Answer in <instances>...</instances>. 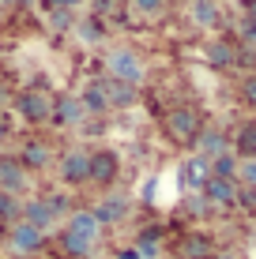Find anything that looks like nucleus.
<instances>
[{
    "label": "nucleus",
    "mask_w": 256,
    "mask_h": 259,
    "mask_svg": "<svg viewBox=\"0 0 256 259\" xmlns=\"http://www.w3.org/2000/svg\"><path fill=\"white\" fill-rule=\"evenodd\" d=\"M196 143H200V154H204L207 162H211V158H218V154H226V147H230V143H226V136H223V132H215V128L200 132Z\"/></svg>",
    "instance_id": "4468645a"
},
{
    "label": "nucleus",
    "mask_w": 256,
    "mask_h": 259,
    "mask_svg": "<svg viewBox=\"0 0 256 259\" xmlns=\"http://www.w3.org/2000/svg\"><path fill=\"white\" fill-rule=\"evenodd\" d=\"M79 102H83L87 113H105V109H109V98H105V87L102 83H91L83 94H79Z\"/></svg>",
    "instance_id": "dca6fc26"
},
{
    "label": "nucleus",
    "mask_w": 256,
    "mask_h": 259,
    "mask_svg": "<svg viewBox=\"0 0 256 259\" xmlns=\"http://www.w3.org/2000/svg\"><path fill=\"white\" fill-rule=\"evenodd\" d=\"M241 94H245V102H252V105H256V79H245Z\"/></svg>",
    "instance_id": "cd10ccee"
},
{
    "label": "nucleus",
    "mask_w": 256,
    "mask_h": 259,
    "mask_svg": "<svg viewBox=\"0 0 256 259\" xmlns=\"http://www.w3.org/2000/svg\"><path fill=\"white\" fill-rule=\"evenodd\" d=\"M192 19L200 26H215L218 23V4L215 0H192Z\"/></svg>",
    "instance_id": "f3484780"
},
{
    "label": "nucleus",
    "mask_w": 256,
    "mask_h": 259,
    "mask_svg": "<svg viewBox=\"0 0 256 259\" xmlns=\"http://www.w3.org/2000/svg\"><path fill=\"white\" fill-rule=\"evenodd\" d=\"M237 177L245 181V188H256V158H245V162L237 165Z\"/></svg>",
    "instance_id": "b1692460"
},
{
    "label": "nucleus",
    "mask_w": 256,
    "mask_h": 259,
    "mask_svg": "<svg viewBox=\"0 0 256 259\" xmlns=\"http://www.w3.org/2000/svg\"><path fill=\"white\" fill-rule=\"evenodd\" d=\"M23 222H26V226H34V229H42V233H46V229H49V226H53L57 218H53V210H49V203H46V199H30V203L23 207Z\"/></svg>",
    "instance_id": "ddd939ff"
},
{
    "label": "nucleus",
    "mask_w": 256,
    "mask_h": 259,
    "mask_svg": "<svg viewBox=\"0 0 256 259\" xmlns=\"http://www.w3.org/2000/svg\"><path fill=\"white\" fill-rule=\"evenodd\" d=\"M211 177H223V181H234L237 177V158L226 150V154H218V158H211Z\"/></svg>",
    "instance_id": "a211bd4d"
},
{
    "label": "nucleus",
    "mask_w": 256,
    "mask_h": 259,
    "mask_svg": "<svg viewBox=\"0 0 256 259\" xmlns=\"http://www.w3.org/2000/svg\"><path fill=\"white\" fill-rule=\"evenodd\" d=\"M181 255H185V259H204V255H211V244H207L204 237H189V240L181 244Z\"/></svg>",
    "instance_id": "aec40b11"
},
{
    "label": "nucleus",
    "mask_w": 256,
    "mask_h": 259,
    "mask_svg": "<svg viewBox=\"0 0 256 259\" xmlns=\"http://www.w3.org/2000/svg\"><path fill=\"white\" fill-rule=\"evenodd\" d=\"M211 259H237V255H230V252H218V255H211Z\"/></svg>",
    "instance_id": "473e14b6"
},
{
    "label": "nucleus",
    "mask_w": 256,
    "mask_h": 259,
    "mask_svg": "<svg viewBox=\"0 0 256 259\" xmlns=\"http://www.w3.org/2000/svg\"><path fill=\"white\" fill-rule=\"evenodd\" d=\"M60 177H64L68 184L91 181V154H87V150H68V154L60 158Z\"/></svg>",
    "instance_id": "20e7f679"
},
{
    "label": "nucleus",
    "mask_w": 256,
    "mask_h": 259,
    "mask_svg": "<svg viewBox=\"0 0 256 259\" xmlns=\"http://www.w3.org/2000/svg\"><path fill=\"white\" fill-rule=\"evenodd\" d=\"M237 150H241L245 158H256V124H245V128L237 132Z\"/></svg>",
    "instance_id": "412c9836"
},
{
    "label": "nucleus",
    "mask_w": 256,
    "mask_h": 259,
    "mask_svg": "<svg viewBox=\"0 0 256 259\" xmlns=\"http://www.w3.org/2000/svg\"><path fill=\"white\" fill-rule=\"evenodd\" d=\"M83 102H79V98H72V94H64V98H57V102H53V120L57 124H64V128H76L79 120H83Z\"/></svg>",
    "instance_id": "9b49d317"
},
{
    "label": "nucleus",
    "mask_w": 256,
    "mask_h": 259,
    "mask_svg": "<svg viewBox=\"0 0 256 259\" xmlns=\"http://www.w3.org/2000/svg\"><path fill=\"white\" fill-rule=\"evenodd\" d=\"M15 105H19V113H23L26 120H34V124L53 117V102H49V94H46V91H23Z\"/></svg>",
    "instance_id": "f03ea898"
},
{
    "label": "nucleus",
    "mask_w": 256,
    "mask_h": 259,
    "mask_svg": "<svg viewBox=\"0 0 256 259\" xmlns=\"http://www.w3.org/2000/svg\"><path fill=\"white\" fill-rule=\"evenodd\" d=\"M15 214H19V203H15V195H4V192H0V222H12Z\"/></svg>",
    "instance_id": "393cba45"
},
{
    "label": "nucleus",
    "mask_w": 256,
    "mask_h": 259,
    "mask_svg": "<svg viewBox=\"0 0 256 259\" xmlns=\"http://www.w3.org/2000/svg\"><path fill=\"white\" fill-rule=\"evenodd\" d=\"M166 128H170L173 139H196L200 136V117L192 109H173L166 117Z\"/></svg>",
    "instance_id": "0eeeda50"
},
{
    "label": "nucleus",
    "mask_w": 256,
    "mask_h": 259,
    "mask_svg": "<svg viewBox=\"0 0 256 259\" xmlns=\"http://www.w3.org/2000/svg\"><path fill=\"white\" fill-rule=\"evenodd\" d=\"M207 60H211L215 68H226V64H234V49L226 46V41H215V46L207 49Z\"/></svg>",
    "instance_id": "4be33fe9"
},
{
    "label": "nucleus",
    "mask_w": 256,
    "mask_h": 259,
    "mask_svg": "<svg viewBox=\"0 0 256 259\" xmlns=\"http://www.w3.org/2000/svg\"><path fill=\"white\" fill-rule=\"evenodd\" d=\"M4 136H8V124H4V120H0V139H4Z\"/></svg>",
    "instance_id": "f704fd0d"
},
{
    "label": "nucleus",
    "mask_w": 256,
    "mask_h": 259,
    "mask_svg": "<svg viewBox=\"0 0 256 259\" xmlns=\"http://www.w3.org/2000/svg\"><path fill=\"white\" fill-rule=\"evenodd\" d=\"M53 26H57V30H64V26H68V12H53Z\"/></svg>",
    "instance_id": "7c9ffc66"
},
{
    "label": "nucleus",
    "mask_w": 256,
    "mask_h": 259,
    "mask_svg": "<svg viewBox=\"0 0 256 259\" xmlns=\"http://www.w3.org/2000/svg\"><path fill=\"white\" fill-rule=\"evenodd\" d=\"M200 192H204V199L211 203V207H234L237 203V184L223 181V177H207V184Z\"/></svg>",
    "instance_id": "423d86ee"
},
{
    "label": "nucleus",
    "mask_w": 256,
    "mask_h": 259,
    "mask_svg": "<svg viewBox=\"0 0 256 259\" xmlns=\"http://www.w3.org/2000/svg\"><path fill=\"white\" fill-rule=\"evenodd\" d=\"M64 233H72V237H83V240H98L102 233V226H98V218H94L91 210H76V214H68V229Z\"/></svg>",
    "instance_id": "9d476101"
},
{
    "label": "nucleus",
    "mask_w": 256,
    "mask_h": 259,
    "mask_svg": "<svg viewBox=\"0 0 256 259\" xmlns=\"http://www.w3.org/2000/svg\"><path fill=\"white\" fill-rule=\"evenodd\" d=\"M105 98H109V105H132V87H125V83H117V79H105Z\"/></svg>",
    "instance_id": "6ab92c4d"
},
{
    "label": "nucleus",
    "mask_w": 256,
    "mask_h": 259,
    "mask_svg": "<svg viewBox=\"0 0 256 259\" xmlns=\"http://www.w3.org/2000/svg\"><path fill=\"white\" fill-rule=\"evenodd\" d=\"M117 169H121V162H117L113 150H98V154H91V181L94 184L109 188V184L117 181Z\"/></svg>",
    "instance_id": "39448f33"
},
{
    "label": "nucleus",
    "mask_w": 256,
    "mask_h": 259,
    "mask_svg": "<svg viewBox=\"0 0 256 259\" xmlns=\"http://www.w3.org/2000/svg\"><path fill=\"white\" fill-rule=\"evenodd\" d=\"M249 19L256 23V0H249Z\"/></svg>",
    "instance_id": "2f4dec72"
},
{
    "label": "nucleus",
    "mask_w": 256,
    "mask_h": 259,
    "mask_svg": "<svg viewBox=\"0 0 256 259\" xmlns=\"http://www.w3.org/2000/svg\"><path fill=\"white\" fill-rule=\"evenodd\" d=\"M42 240H46V233H42V229H34V226H26V222H15L12 233H8V244H12L19 255H34V252L42 248Z\"/></svg>",
    "instance_id": "7ed1b4c3"
},
{
    "label": "nucleus",
    "mask_w": 256,
    "mask_h": 259,
    "mask_svg": "<svg viewBox=\"0 0 256 259\" xmlns=\"http://www.w3.org/2000/svg\"><path fill=\"white\" fill-rule=\"evenodd\" d=\"M241 38H245V41H256V23H252V19L241 23Z\"/></svg>",
    "instance_id": "c756f323"
},
{
    "label": "nucleus",
    "mask_w": 256,
    "mask_h": 259,
    "mask_svg": "<svg viewBox=\"0 0 256 259\" xmlns=\"http://www.w3.org/2000/svg\"><path fill=\"white\" fill-rule=\"evenodd\" d=\"M105 71H109V79H117V83L136 87L139 79H143V60L132 49H113L109 57H105Z\"/></svg>",
    "instance_id": "f257e3e1"
},
{
    "label": "nucleus",
    "mask_w": 256,
    "mask_h": 259,
    "mask_svg": "<svg viewBox=\"0 0 256 259\" xmlns=\"http://www.w3.org/2000/svg\"><path fill=\"white\" fill-rule=\"evenodd\" d=\"M207 177H211V162L204 154H192L189 162L181 165V184H185V188H196L200 192L207 184Z\"/></svg>",
    "instance_id": "1a4fd4ad"
},
{
    "label": "nucleus",
    "mask_w": 256,
    "mask_h": 259,
    "mask_svg": "<svg viewBox=\"0 0 256 259\" xmlns=\"http://www.w3.org/2000/svg\"><path fill=\"white\" fill-rule=\"evenodd\" d=\"M26 188V169L15 158H0V192L4 195H19Z\"/></svg>",
    "instance_id": "6e6552de"
},
{
    "label": "nucleus",
    "mask_w": 256,
    "mask_h": 259,
    "mask_svg": "<svg viewBox=\"0 0 256 259\" xmlns=\"http://www.w3.org/2000/svg\"><path fill=\"white\" fill-rule=\"evenodd\" d=\"M132 8H136V12H143V15H155L158 8H162V0H132Z\"/></svg>",
    "instance_id": "a878e982"
},
{
    "label": "nucleus",
    "mask_w": 256,
    "mask_h": 259,
    "mask_svg": "<svg viewBox=\"0 0 256 259\" xmlns=\"http://www.w3.org/2000/svg\"><path fill=\"white\" fill-rule=\"evenodd\" d=\"M49 4L57 8V12H72V8H79L83 0H49Z\"/></svg>",
    "instance_id": "c85d7f7f"
},
{
    "label": "nucleus",
    "mask_w": 256,
    "mask_h": 259,
    "mask_svg": "<svg viewBox=\"0 0 256 259\" xmlns=\"http://www.w3.org/2000/svg\"><path fill=\"white\" fill-rule=\"evenodd\" d=\"M113 4H117V0H98V8H113Z\"/></svg>",
    "instance_id": "72a5a7b5"
},
{
    "label": "nucleus",
    "mask_w": 256,
    "mask_h": 259,
    "mask_svg": "<svg viewBox=\"0 0 256 259\" xmlns=\"http://www.w3.org/2000/svg\"><path fill=\"white\" fill-rule=\"evenodd\" d=\"M19 165L23 169H46L49 165V147H46V143H38V139L26 143V147L19 150Z\"/></svg>",
    "instance_id": "2eb2a0df"
},
{
    "label": "nucleus",
    "mask_w": 256,
    "mask_h": 259,
    "mask_svg": "<svg viewBox=\"0 0 256 259\" xmlns=\"http://www.w3.org/2000/svg\"><path fill=\"white\" fill-rule=\"evenodd\" d=\"M94 218H98V226H109V222H121L128 214V199L125 195H105V199L98 203V207L91 210Z\"/></svg>",
    "instance_id": "f8f14e48"
},
{
    "label": "nucleus",
    "mask_w": 256,
    "mask_h": 259,
    "mask_svg": "<svg viewBox=\"0 0 256 259\" xmlns=\"http://www.w3.org/2000/svg\"><path fill=\"white\" fill-rule=\"evenodd\" d=\"M64 248H68V255H87L91 252V240H83V237H72V233H64Z\"/></svg>",
    "instance_id": "5701e85b"
},
{
    "label": "nucleus",
    "mask_w": 256,
    "mask_h": 259,
    "mask_svg": "<svg viewBox=\"0 0 256 259\" xmlns=\"http://www.w3.org/2000/svg\"><path fill=\"white\" fill-rule=\"evenodd\" d=\"M49 210H53V218H60V214H64L68 210V199H64V195H49Z\"/></svg>",
    "instance_id": "bb28decb"
}]
</instances>
